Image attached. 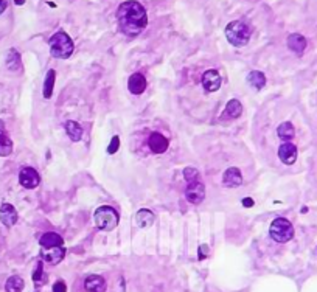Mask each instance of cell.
Returning a JSON list of instances; mask_svg holds the SVG:
<instances>
[{
    "instance_id": "obj_1",
    "label": "cell",
    "mask_w": 317,
    "mask_h": 292,
    "mask_svg": "<svg viewBox=\"0 0 317 292\" xmlns=\"http://www.w3.org/2000/svg\"><path fill=\"white\" fill-rule=\"evenodd\" d=\"M118 30L128 38L138 36L148 25V14L137 0H126L117 10Z\"/></svg>"
},
{
    "instance_id": "obj_2",
    "label": "cell",
    "mask_w": 317,
    "mask_h": 292,
    "mask_svg": "<svg viewBox=\"0 0 317 292\" xmlns=\"http://www.w3.org/2000/svg\"><path fill=\"white\" fill-rule=\"evenodd\" d=\"M184 176L187 179V190H185L187 201L193 205L201 204L205 198V190H204V184L201 180L199 171L194 168H185Z\"/></svg>"
},
{
    "instance_id": "obj_3",
    "label": "cell",
    "mask_w": 317,
    "mask_h": 292,
    "mask_svg": "<svg viewBox=\"0 0 317 292\" xmlns=\"http://www.w3.org/2000/svg\"><path fill=\"white\" fill-rule=\"evenodd\" d=\"M226 38L235 47H244L252 38V27L246 19H238L230 22L226 27Z\"/></svg>"
},
{
    "instance_id": "obj_4",
    "label": "cell",
    "mask_w": 317,
    "mask_h": 292,
    "mask_svg": "<svg viewBox=\"0 0 317 292\" xmlns=\"http://www.w3.org/2000/svg\"><path fill=\"white\" fill-rule=\"evenodd\" d=\"M48 45H50V53L53 58L58 59H67L72 56L73 50H75V44H73L72 38L65 33V31H58L55 33L50 41H48Z\"/></svg>"
},
{
    "instance_id": "obj_5",
    "label": "cell",
    "mask_w": 317,
    "mask_h": 292,
    "mask_svg": "<svg viewBox=\"0 0 317 292\" xmlns=\"http://www.w3.org/2000/svg\"><path fill=\"white\" fill-rule=\"evenodd\" d=\"M93 223L96 229L103 232L114 230L118 226V213L109 205H101L93 213Z\"/></svg>"
},
{
    "instance_id": "obj_6",
    "label": "cell",
    "mask_w": 317,
    "mask_h": 292,
    "mask_svg": "<svg viewBox=\"0 0 317 292\" xmlns=\"http://www.w3.org/2000/svg\"><path fill=\"white\" fill-rule=\"evenodd\" d=\"M271 238L277 242H288L294 235V227L285 217H277L271 224Z\"/></svg>"
},
{
    "instance_id": "obj_7",
    "label": "cell",
    "mask_w": 317,
    "mask_h": 292,
    "mask_svg": "<svg viewBox=\"0 0 317 292\" xmlns=\"http://www.w3.org/2000/svg\"><path fill=\"white\" fill-rule=\"evenodd\" d=\"M19 182L23 188H28V190H33L39 185L41 182V177L38 174V171L34 168H30V166H25L20 169L19 173Z\"/></svg>"
},
{
    "instance_id": "obj_8",
    "label": "cell",
    "mask_w": 317,
    "mask_h": 292,
    "mask_svg": "<svg viewBox=\"0 0 317 292\" xmlns=\"http://www.w3.org/2000/svg\"><path fill=\"white\" fill-rule=\"evenodd\" d=\"M221 84H223L221 75H219V71L215 68L207 70L202 75V87L205 92H216L219 87H221Z\"/></svg>"
},
{
    "instance_id": "obj_9",
    "label": "cell",
    "mask_w": 317,
    "mask_h": 292,
    "mask_svg": "<svg viewBox=\"0 0 317 292\" xmlns=\"http://www.w3.org/2000/svg\"><path fill=\"white\" fill-rule=\"evenodd\" d=\"M168 144H169V141L165 135H162L159 132H153L150 135L148 146L154 154H163L168 150Z\"/></svg>"
},
{
    "instance_id": "obj_10",
    "label": "cell",
    "mask_w": 317,
    "mask_h": 292,
    "mask_svg": "<svg viewBox=\"0 0 317 292\" xmlns=\"http://www.w3.org/2000/svg\"><path fill=\"white\" fill-rule=\"evenodd\" d=\"M278 157L283 163L286 165H292L297 159V148L296 144H292L289 141H285L280 148H278Z\"/></svg>"
},
{
    "instance_id": "obj_11",
    "label": "cell",
    "mask_w": 317,
    "mask_h": 292,
    "mask_svg": "<svg viewBox=\"0 0 317 292\" xmlns=\"http://www.w3.org/2000/svg\"><path fill=\"white\" fill-rule=\"evenodd\" d=\"M223 184L227 188H236L242 185V176L238 168H229L226 169V173L223 174Z\"/></svg>"
},
{
    "instance_id": "obj_12",
    "label": "cell",
    "mask_w": 317,
    "mask_h": 292,
    "mask_svg": "<svg viewBox=\"0 0 317 292\" xmlns=\"http://www.w3.org/2000/svg\"><path fill=\"white\" fill-rule=\"evenodd\" d=\"M0 221L7 227H13L17 223V211L11 204H2L0 207Z\"/></svg>"
},
{
    "instance_id": "obj_13",
    "label": "cell",
    "mask_w": 317,
    "mask_h": 292,
    "mask_svg": "<svg viewBox=\"0 0 317 292\" xmlns=\"http://www.w3.org/2000/svg\"><path fill=\"white\" fill-rule=\"evenodd\" d=\"M306 45H308L306 38L302 36L300 33H292L288 38V47H289V50H292V52L297 53V55H302L305 52Z\"/></svg>"
},
{
    "instance_id": "obj_14",
    "label": "cell",
    "mask_w": 317,
    "mask_h": 292,
    "mask_svg": "<svg viewBox=\"0 0 317 292\" xmlns=\"http://www.w3.org/2000/svg\"><path fill=\"white\" fill-rule=\"evenodd\" d=\"M146 86H148V83H146V78L142 75V73H134V75H131L129 83H128V89L131 93L140 95L146 90Z\"/></svg>"
},
{
    "instance_id": "obj_15",
    "label": "cell",
    "mask_w": 317,
    "mask_h": 292,
    "mask_svg": "<svg viewBox=\"0 0 317 292\" xmlns=\"http://www.w3.org/2000/svg\"><path fill=\"white\" fill-rule=\"evenodd\" d=\"M42 255V260L50 263V264H58L59 261H62L64 255H65V249L61 246V247H52V249H42L41 252Z\"/></svg>"
},
{
    "instance_id": "obj_16",
    "label": "cell",
    "mask_w": 317,
    "mask_h": 292,
    "mask_svg": "<svg viewBox=\"0 0 317 292\" xmlns=\"http://www.w3.org/2000/svg\"><path fill=\"white\" fill-rule=\"evenodd\" d=\"M39 244L42 249H52V247H61L64 244V239L58 235V233H53V232H48L45 235L41 236V241Z\"/></svg>"
},
{
    "instance_id": "obj_17",
    "label": "cell",
    "mask_w": 317,
    "mask_h": 292,
    "mask_svg": "<svg viewBox=\"0 0 317 292\" xmlns=\"http://www.w3.org/2000/svg\"><path fill=\"white\" fill-rule=\"evenodd\" d=\"M84 287L87 292H104L106 290V281L100 275H89L86 278Z\"/></svg>"
},
{
    "instance_id": "obj_18",
    "label": "cell",
    "mask_w": 317,
    "mask_h": 292,
    "mask_svg": "<svg viewBox=\"0 0 317 292\" xmlns=\"http://www.w3.org/2000/svg\"><path fill=\"white\" fill-rule=\"evenodd\" d=\"M154 219H156V216H154V213H153L151 210H140V211L135 214V223H137V226L142 227V229L150 227V226L154 223Z\"/></svg>"
},
{
    "instance_id": "obj_19",
    "label": "cell",
    "mask_w": 317,
    "mask_h": 292,
    "mask_svg": "<svg viewBox=\"0 0 317 292\" xmlns=\"http://www.w3.org/2000/svg\"><path fill=\"white\" fill-rule=\"evenodd\" d=\"M65 132L72 138V141H80L83 137V128L77 123V121H67L65 123Z\"/></svg>"
},
{
    "instance_id": "obj_20",
    "label": "cell",
    "mask_w": 317,
    "mask_h": 292,
    "mask_svg": "<svg viewBox=\"0 0 317 292\" xmlns=\"http://www.w3.org/2000/svg\"><path fill=\"white\" fill-rule=\"evenodd\" d=\"M242 112V106L238 100H230L226 106V111L223 114V118H238Z\"/></svg>"
},
{
    "instance_id": "obj_21",
    "label": "cell",
    "mask_w": 317,
    "mask_h": 292,
    "mask_svg": "<svg viewBox=\"0 0 317 292\" xmlns=\"http://www.w3.org/2000/svg\"><path fill=\"white\" fill-rule=\"evenodd\" d=\"M55 70H48L47 77H45V81H44V96L45 98H52V93H53V87H55Z\"/></svg>"
},
{
    "instance_id": "obj_22",
    "label": "cell",
    "mask_w": 317,
    "mask_h": 292,
    "mask_svg": "<svg viewBox=\"0 0 317 292\" xmlns=\"http://www.w3.org/2000/svg\"><path fill=\"white\" fill-rule=\"evenodd\" d=\"M248 83L254 87V89H263L264 84H266V77L263 75L261 71L258 70H254L249 73V77H248Z\"/></svg>"
},
{
    "instance_id": "obj_23",
    "label": "cell",
    "mask_w": 317,
    "mask_h": 292,
    "mask_svg": "<svg viewBox=\"0 0 317 292\" xmlns=\"http://www.w3.org/2000/svg\"><path fill=\"white\" fill-rule=\"evenodd\" d=\"M277 134H278V137H280L281 140L288 141V140H291L292 137L296 135V129H294V126H292V125L289 123V121H285V123H281V125L278 126Z\"/></svg>"
},
{
    "instance_id": "obj_24",
    "label": "cell",
    "mask_w": 317,
    "mask_h": 292,
    "mask_svg": "<svg viewBox=\"0 0 317 292\" xmlns=\"http://www.w3.org/2000/svg\"><path fill=\"white\" fill-rule=\"evenodd\" d=\"M5 289H7V292H22V289H23V280L19 275H13V277H10L7 280Z\"/></svg>"
},
{
    "instance_id": "obj_25",
    "label": "cell",
    "mask_w": 317,
    "mask_h": 292,
    "mask_svg": "<svg viewBox=\"0 0 317 292\" xmlns=\"http://www.w3.org/2000/svg\"><path fill=\"white\" fill-rule=\"evenodd\" d=\"M11 153H13V141L4 132L2 135H0V156L5 157V156H10Z\"/></svg>"
},
{
    "instance_id": "obj_26",
    "label": "cell",
    "mask_w": 317,
    "mask_h": 292,
    "mask_svg": "<svg viewBox=\"0 0 317 292\" xmlns=\"http://www.w3.org/2000/svg\"><path fill=\"white\" fill-rule=\"evenodd\" d=\"M7 64L11 70H17L20 68V58H19V53L16 50H11L10 55H8V59H7Z\"/></svg>"
},
{
    "instance_id": "obj_27",
    "label": "cell",
    "mask_w": 317,
    "mask_h": 292,
    "mask_svg": "<svg viewBox=\"0 0 317 292\" xmlns=\"http://www.w3.org/2000/svg\"><path fill=\"white\" fill-rule=\"evenodd\" d=\"M33 280L38 286H41L45 280V275H44V269H42V261L38 263V267H36V271L33 274Z\"/></svg>"
},
{
    "instance_id": "obj_28",
    "label": "cell",
    "mask_w": 317,
    "mask_h": 292,
    "mask_svg": "<svg viewBox=\"0 0 317 292\" xmlns=\"http://www.w3.org/2000/svg\"><path fill=\"white\" fill-rule=\"evenodd\" d=\"M118 143H120V138L115 135L114 138H112V141H111V146H109V154H115L117 153V150H118Z\"/></svg>"
},
{
    "instance_id": "obj_29",
    "label": "cell",
    "mask_w": 317,
    "mask_h": 292,
    "mask_svg": "<svg viewBox=\"0 0 317 292\" xmlns=\"http://www.w3.org/2000/svg\"><path fill=\"white\" fill-rule=\"evenodd\" d=\"M53 292H67V286H65V283H64L62 280L56 281V283L53 284Z\"/></svg>"
},
{
    "instance_id": "obj_30",
    "label": "cell",
    "mask_w": 317,
    "mask_h": 292,
    "mask_svg": "<svg viewBox=\"0 0 317 292\" xmlns=\"http://www.w3.org/2000/svg\"><path fill=\"white\" fill-rule=\"evenodd\" d=\"M7 10V0H0V14Z\"/></svg>"
},
{
    "instance_id": "obj_31",
    "label": "cell",
    "mask_w": 317,
    "mask_h": 292,
    "mask_svg": "<svg viewBox=\"0 0 317 292\" xmlns=\"http://www.w3.org/2000/svg\"><path fill=\"white\" fill-rule=\"evenodd\" d=\"M242 204H244V205H254V201L252 199H244V201H242Z\"/></svg>"
},
{
    "instance_id": "obj_32",
    "label": "cell",
    "mask_w": 317,
    "mask_h": 292,
    "mask_svg": "<svg viewBox=\"0 0 317 292\" xmlns=\"http://www.w3.org/2000/svg\"><path fill=\"white\" fill-rule=\"evenodd\" d=\"M14 4L16 5H23V4H25V0H14Z\"/></svg>"
},
{
    "instance_id": "obj_33",
    "label": "cell",
    "mask_w": 317,
    "mask_h": 292,
    "mask_svg": "<svg viewBox=\"0 0 317 292\" xmlns=\"http://www.w3.org/2000/svg\"><path fill=\"white\" fill-rule=\"evenodd\" d=\"M4 129H5V128H4V123H2V121H0V135L4 134Z\"/></svg>"
}]
</instances>
